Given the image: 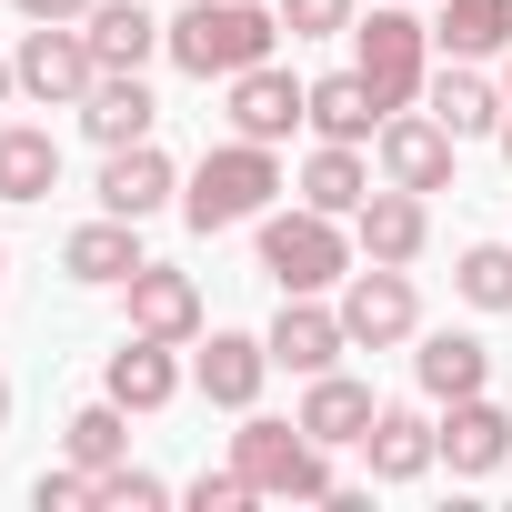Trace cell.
Listing matches in <instances>:
<instances>
[{
	"label": "cell",
	"mask_w": 512,
	"mask_h": 512,
	"mask_svg": "<svg viewBox=\"0 0 512 512\" xmlns=\"http://www.w3.org/2000/svg\"><path fill=\"white\" fill-rule=\"evenodd\" d=\"M161 51L191 81H231V71H251V61L282 51V11H272V0H191V11L161 21Z\"/></svg>",
	"instance_id": "1"
},
{
	"label": "cell",
	"mask_w": 512,
	"mask_h": 512,
	"mask_svg": "<svg viewBox=\"0 0 512 512\" xmlns=\"http://www.w3.org/2000/svg\"><path fill=\"white\" fill-rule=\"evenodd\" d=\"M272 191H282V161H272V141H221V151H201V171L181 181V221L191 231H241V221H262L272 211Z\"/></svg>",
	"instance_id": "2"
},
{
	"label": "cell",
	"mask_w": 512,
	"mask_h": 512,
	"mask_svg": "<svg viewBox=\"0 0 512 512\" xmlns=\"http://www.w3.org/2000/svg\"><path fill=\"white\" fill-rule=\"evenodd\" d=\"M231 462L251 472V492H272V502H332V492H342V472H332V452L302 432V412H292V422H272V412H241V432H231Z\"/></svg>",
	"instance_id": "3"
},
{
	"label": "cell",
	"mask_w": 512,
	"mask_h": 512,
	"mask_svg": "<svg viewBox=\"0 0 512 512\" xmlns=\"http://www.w3.org/2000/svg\"><path fill=\"white\" fill-rule=\"evenodd\" d=\"M362 262L352 251V221H332V211H262V272L282 282V292H332L342 272Z\"/></svg>",
	"instance_id": "4"
},
{
	"label": "cell",
	"mask_w": 512,
	"mask_h": 512,
	"mask_svg": "<svg viewBox=\"0 0 512 512\" xmlns=\"http://www.w3.org/2000/svg\"><path fill=\"white\" fill-rule=\"evenodd\" d=\"M352 71L382 91V111H412L432 81V21H412V0H382L372 21H352Z\"/></svg>",
	"instance_id": "5"
},
{
	"label": "cell",
	"mask_w": 512,
	"mask_h": 512,
	"mask_svg": "<svg viewBox=\"0 0 512 512\" xmlns=\"http://www.w3.org/2000/svg\"><path fill=\"white\" fill-rule=\"evenodd\" d=\"M11 71H21V91H31L41 111H81L91 81H101V51H91V31H71V21H31L21 51H11Z\"/></svg>",
	"instance_id": "6"
},
{
	"label": "cell",
	"mask_w": 512,
	"mask_h": 512,
	"mask_svg": "<svg viewBox=\"0 0 512 512\" xmlns=\"http://www.w3.org/2000/svg\"><path fill=\"white\" fill-rule=\"evenodd\" d=\"M342 332H352V352H392V342H412V332H422V292H412V272H402V262H352V272H342Z\"/></svg>",
	"instance_id": "7"
},
{
	"label": "cell",
	"mask_w": 512,
	"mask_h": 512,
	"mask_svg": "<svg viewBox=\"0 0 512 512\" xmlns=\"http://www.w3.org/2000/svg\"><path fill=\"white\" fill-rule=\"evenodd\" d=\"M221 91H231V131H241V141H292V131L312 121V81H292L282 61H251V71H231Z\"/></svg>",
	"instance_id": "8"
},
{
	"label": "cell",
	"mask_w": 512,
	"mask_h": 512,
	"mask_svg": "<svg viewBox=\"0 0 512 512\" xmlns=\"http://www.w3.org/2000/svg\"><path fill=\"white\" fill-rule=\"evenodd\" d=\"M452 151H462V141H452L432 111H392V121L372 131V171L402 181V191H442V181H452Z\"/></svg>",
	"instance_id": "9"
},
{
	"label": "cell",
	"mask_w": 512,
	"mask_h": 512,
	"mask_svg": "<svg viewBox=\"0 0 512 512\" xmlns=\"http://www.w3.org/2000/svg\"><path fill=\"white\" fill-rule=\"evenodd\" d=\"M262 342H272V362H282V372H302V382H312V372H332V362L352 352L342 302H322V292H282V322H272Z\"/></svg>",
	"instance_id": "10"
},
{
	"label": "cell",
	"mask_w": 512,
	"mask_h": 512,
	"mask_svg": "<svg viewBox=\"0 0 512 512\" xmlns=\"http://www.w3.org/2000/svg\"><path fill=\"white\" fill-rule=\"evenodd\" d=\"M422 241H432V211H422V191H402V181H372V201L352 211V251L362 262H422Z\"/></svg>",
	"instance_id": "11"
},
{
	"label": "cell",
	"mask_w": 512,
	"mask_h": 512,
	"mask_svg": "<svg viewBox=\"0 0 512 512\" xmlns=\"http://www.w3.org/2000/svg\"><path fill=\"white\" fill-rule=\"evenodd\" d=\"M61 272H71L81 292H131V272H141V221H121V211L81 221V231L61 241Z\"/></svg>",
	"instance_id": "12"
},
{
	"label": "cell",
	"mask_w": 512,
	"mask_h": 512,
	"mask_svg": "<svg viewBox=\"0 0 512 512\" xmlns=\"http://www.w3.org/2000/svg\"><path fill=\"white\" fill-rule=\"evenodd\" d=\"M272 372H282V362H272V342H251V332H211V342H201V362H191L201 402H221V412H251Z\"/></svg>",
	"instance_id": "13"
},
{
	"label": "cell",
	"mask_w": 512,
	"mask_h": 512,
	"mask_svg": "<svg viewBox=\"0 0 512 512\" xmlns=\"http://www.w3.org/2000/svg\"><path fill=\"white\" fill-rule=\"evenodd\" d=\"M362 462H372V482H422L442 462V422H422L412 402H382L362 432Z\"/></svg>",
	"instance_id": "14"
},
{
	"label": "cell",
	"mask_w": 512,
	"mask_h": 512,
	"mask_svg": "<svg viewBox=\"0 0 512 512\" xmlns=\"http://www.w3.org/2000/svg\"><path fill=\"white\" fill-rule=\"evenodd\" d=\"M131 332H151V342H201V282L171 272V262H141V272H131Z\"/></svg>",
	"instance_id": "15"
},
{
	"label": "cell",
	"mask_w": 512,
	"mask_h": 512,
	"mask_svg": "<svg viewBox=\"0 0 512 512\" xmlns=\"http://www.w3.org/2000/svg\"><path fill=\"white\" fill-rule=\"evenodd\" d=\"M442 462L462 472V482H482V472H502L512 462V412L502 402H442Z\"/></svg>",
	"instance_id": "16"
},
{
	"label": "cell",
	"mask_w": 512,
	"mask_h": 512,
	"mask_svg": "<svg viewBox=\"0 0 512 512\" xmlns=\"http://www.w3.org/2000/svg\"><path fill=\"white\" fill-rule=\"evenodd\" d=\"M171 191H181V171H171V151H151V141H121V151L101 161V211H121V221H151Z\"/></svg>",
	"instance_id": "17"
},
{
	"label": "cell",
	"mask_w": 512,
	"mask_h": 512,
	"mask_svg": "<svg viewBox=\"0 0 512 512\" xmlns=\"http://www.w3.org/2000/svg\"><path fill=\"white\" fill-rule=\"evenodd\" d=\"M181 342H151V332H121V352H111V372H101V392L121 402V412H161L171 392H181V362H171Z\"/></svg>",
	"instance_id": "18"
},
{
	"label": "cell",
	"mask_w": 512,
	"mask_h": 512,
	"mask_svg": "<svg viewBox=\"0 0 512 512\" xmlns=\"http://www.w3.org/2000/svg\"><path fill=\"white\" fill-rule=\"evenodd\" d=\"M151 121H161V101H151V81H141V71H101V81H91V101H81V131H91L101 151L151 141Z\"/></svg>",
	"instance_id": "19"
},
{
	"label": "cell",
	"mask_w": 512,
	"mask_h": 512,
	"mask_svg": "<svg viewBox=\"0 0 512 512\" xmlns=\"http://www.w3.org/2000/svg\"><path fill=\"white\" fill-rule=\"evenodd\" d=\"M372 412H382V402H372V382H352L342 362H332V372H312V392H302V432H312L322 452L362 442V432H372Z\"/></svg>",
	"instance_id": "20"
},
{
	"label": "cell",
	"mask_w": 512,
	"mask_h": 512,
	"mask_svg": "<svg viewBox=\"0 0 512 512\" xmlns=\"http://www.w3.org/2000/svg\"><path fill=\"white\" fill-rule=\"evenodd\" d=\"M422 111H432L452 141H482V131H502V111H512V101H502L482 71H462V61H452V71H432V81H422Z\"/></svg>",
	"instance_id": "21"
},
{
	"label": "cell",
	"mask_w": 512,
	"mask_h": 512,
	"mask_svg": "<svg viewBox=\"0 0 512 512\" xmlns=\"http://www.w3.org/2000/svg\"><path fill=\"white\" fill-rule=\"evenodd\" d=\"M412 382H422L432 402H472V392L492 382V342H472V332H422Z\"/></svg>",
	"instance_id": "22"
},
{
	"label": "cell",
	"mask_w": 512,
	"mask_h": 512,
	"mask_svg": "<svg viewBox=\"0 0 512 512\" xmlns=\"http://www.w3.org/2000/svg\"><path fill=\"white\" fill-rule=\"evenodd\" d=\"M302 201L332 211V221H352V211L372 201V161H362V141H322V151L302 161Z\"/></svg>",
	"instance_id": "23"
},
{
	"label": "cell",
	"mask_w": 512,
	"mask_h": 512,
	"mask_svg": "<svg viewBox=\"0 0 512 512\" xmlns=\"http://www.w3.org/2000/svg\"><path fill=\"white\" fill-rule=\"evenodd\" d=\"M392 111H382V91L362 81V71H332V81H312V131L322 141H372Z\"/></svg>",
	"instance_id": "24"
},
{
	"label": "cell",
	"mask_w": 512,
	"mask_h": 512,
	"mask_svg": "<svg viewBox=\"0 0 512 512\" xmlns=\"http://www.w3.org/2000/svg\"><path fill=\"white\" fill-rule=\"evenodd\" d=\"M51 191H61V141L11 121L0 131V201H51Z\"/></svg>",
	"instance_id": "25"
},
{
	"label": "cell",
	"mask_w": 512,
	"mask_h": 512,
	"mask_svg": "<svg viewBox=\"0 0 512 512\" xmlns=\"http://www.w3.org/2000/svg\"><path fill=\"white\" fill-rule=\"evenodd\" d=\"M91 51H101V71H141L151 51H161V21L141 11V0H91Z\"/></svg>",
	"instance_id": "26"
},
{
	"label": "cell",
	"mask_w": 512,
	"mask_h": 512,
	"mask_svg": "<svg viewBox=\"0 0 512 512\" xmlns=\"http://www.w3.org/2000/svg\"><path fill=\"white\" fill-rule=\"evenodd\" d=\"M432 41H442L452 61H492V51H512V0H442Z\"/></svg>",
	"instance_id": "27"
},
{
	"label": "cell",
	"mask_w": 512,
	"mask_h": 512,
	"mask_svg": "<svg viewBox=\"0 0 512 512\" xmlns=\"http://www.w3.org/2000/svg\"><path fill=\"white\" fill-rule=\"evenodd\" d=\"M61 442H71V462H81V472H111V462H131V412L101 392V402H81V412L61 422Z\"/></svg>",
	"instance_id": "28"
},
{
	"label": "cell",
	"mask_w": 512,
	"mask_h": 512,
	"mask_svg": "<svg viewBox=\"0 0 512 512\" xmlns=\"http://www.w3.org/2000/svg\"><path fill=\"white\" fill-rule=\"evenodd\" d=\"M452 282H462L472 312H512V241H472L452 262Z\"/></svg>",
	"instance_id": "29"
},
{
	"label": "cell",
	"mask_w": 512,
	"mask_h": 512,
	"mask_svg": "<svg viewBox=\"0 0 512 512\" xmlns=\"http://www.w3.org/2000/svg\"><path fill=\"white\" fill-rule=\"evenodd\" d=\"M161 502H171V482H161V472H141V462L91 472V512H161Z\"/></svg>",
	"instance_id": "30"
},
{
	"label": "cell",
	"mask_w": 512,
	"mask_h": 512,
	"mask_svg": "<svg viewBox=\"0 0 512 512\" xmlns=\"http://www.w3.org/2000/svg\"><path fill=\"white\" fill-rule=\"evenodd\" d=\"M272 11H282V31H292V41H332V31H352V21H362V0H272Z\"/></svg>",
	"instance_id": "31"
},
{
	"label": "cell",
	"mask_w": 512,
	"mask_h": 512,
	"mask_svg": "<svg viewBox=\"0 0 512 512\" xmlns=\"http://www.w3.org/2000/svg\"><path fill=\"white\" fill-rule=\"evenodd\" d=\"M241 502H262L241 462H221V472H201V482H191V512H241Z\"/></svg>",
	"instance_id": "32"
},
{
	"label": "cell",
	"mask_w": 512,
	"mask_h": 512,
	"mask_svg": "<svg viewBox=\"0 0 512 512\" xmlns=\"http://www.w3.org/2000/svg\"><path fill=\"white\" fill-rule=\"evenodd\" d=\"M31 502H41V512H91V472H81V462H61V472H41V482H31Z\"/></svg>",
	"instance_id": "33"
},
{
	"label": "cell",
	"mask_w": 512,
	"mask_h": 512,
	"mask_svg": "<svg viewBox=\"0 0 512 512\" xmlns=\"http://www.w3.org/2000/svg\"><path fill=\"white\" fill-rule=\"evenodd\" d=\"M21 21H91V0H21Z\"/></svg>",
	"instance_id": "34"
},
{
	"label": "cell",
	"mask_w": 512,
	"mask_h": 512,
	"mask_svg": "<svg viewBox=\"0 0 512 512\" xmlns=\"http://www.w3.org/2000/svg\"><path fill=\"white\" fill-rule=\"evenodd\" d=\"M11 91H21V71H11V61H0V101H11Z\"/></svg>",
	"instance_id": "35"
},
{
	"label": "cell",
	"mask_w": 512,
	"mask_h": 512,
	"mask_svg": "<svg viewBox=\"0 0 512 512\" xmlns=\"http://www.w3.org/2000/svg\"><path fill=\"white\" fill-rule=\"evenodd\" d=\"M502 161H512V111H502Z\"/></svg>",
	"instance_id": "36"
},
{
	"label": "cell",
	"mask_w": 512,
	"mask_h": 512,
	"mask_svg": "<svg viewBox=\"0 0 512 512\" xmlns=\"http://www.w3.org/2000/svg\"><path fill=\"white\" fill-rule=\"evenodd\" d=\"M0 422H11V382H0Z\"/></svg>",
	"instance_id": "37"
},
{
	"label": "cell",
	"mask_w": 512,
	"mask_h": 512,
	"mask_svg": "<svg viewBox=\"0 0 512 512\" xmlns=\"http://www.w3.org/2000/svg\"><path fill=\"white\" fill-rule=\"evenodd\" d=\"M502 101H512V71H502Z\"/></svg>",
	"instance_id": "38"
},
{
	"label": "cell",
	"mask_w": 512,
	"mask_h": 512,
	"mask_svg": "<svg viewBox=\"0 0 512 512\" xmlns=\"http://www.w3.org/2000/svg\"><path fill=\"white\" fill-rule=\"evenodd\" d=\"M0 272H11V251H0Z\"/></svg>",
	"instance_id": "39"
}]
</instances>
